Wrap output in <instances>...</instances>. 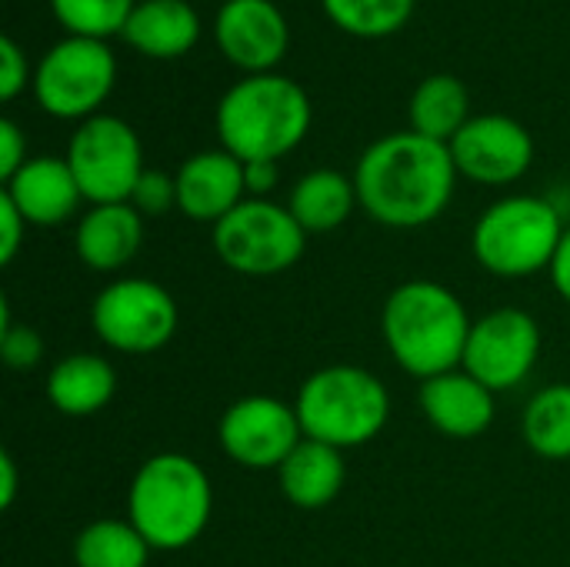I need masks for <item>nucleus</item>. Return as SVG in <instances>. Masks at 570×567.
Here are the masks:
<instances>
[{
	"mask_svg": "<svg viewBox=\"0 0 570 567\" xmlns=\"http://www.w3.org/2000/svg\"><path fill=\"white\" fill-rule=\"evenodd\" d=\"M454 184L458 167L451 147L417 130L374 140L354 167L361 207L394 231H414L438 221L454 197Z\"/></svg>",
	"mask_w": 570,
	"mask_h": 567,
	"instance_id": "f257e3e1",
	"label": "nucleus"
},
{
	"mask_svg": "<svg viewBox=\"0 0 570 567\" xmlns=\"http://www.w3.org/2000/svg\"><path fill=\"white\" fill-rule=\"evenodd\" d=\"M471 324L451 287L421 277L397 284L381 311V334L394 364L421 384L464 364Z\"/></svg>",
	"mask_w": 570,
	"mask_h": 567,
	"instance_id": "f03ea898",
	"label": "nucleus"
},
{
	"mask_svg": "<svg viewBox=\"0 0 570 567\" xmlns=\"http://www.w3.org/2000/svg\"><path fill=\"white\" fill-rule=\"evenodd\" d=\"M214 488L207 471L177 451L147 458L127 491V518L154 551H184L210 525Z\"/></svg>",
	"mask_w": 570,
	"mask_h": 567,
	"instance_id": "7ed1b4c3",
	"label": "nucleus"
},
{
	"mask_svg": "<svg viewBox=\"0 0 570 567\" xmlns=\"http://www.w3.org/2000/svg\"><path fill=\"white\" fill-rule=\"evenodd\" d=\"M311 127V100L281 74H247L217 104V137L237 160H281Z\"/></svg>",
	"mask_w": 570,
	"mask_h": 567,
	"instance_id": "20e7f679",
	"label": "nucleus"
},
{
	"mask_svg": "<svg viewBox=\"0 0 570 567\" xmlns=\"http://www.w3.org/2000/svg\"><path fill=\"white\" fill-rule=\"evenodd\" d=\"M294 411L304 438L351 451L371 444L384 431L391 418V394L367 368L327 364L304 378Z\"/></svg>",
	"mask_w": 570,
	"mask_h": 567,
	"instance_id": "39448f33",
	"label": "nucleus"
},
{
	"mask_svg": "<svg viewBox=\"0 0 570 567\" xmlns=\"http://www.w3.org/2000/svg\"><path fill=\"white\" fill-rule=\"evenodd\" d=\"M561 211L534 194H514L491 204L474 231L471 251L474 261L504 281H524L541 271H551L554 254L564 241Z\"/></svg>",
	"mask_w": 570,
	"mask_h": 567,
	"instance_id": "423d86ee",
	"label": "nucleus"
},
{
	"mask_svg": "<svg viewBox=\"0 0 570 567\" xmlns=\"http://www.w3.org/2000/svg\"><path fill=\"white\" fill-rule=\"evenodd\" d=\"M304 247L307 234L287 204L267 197H247L214 224V254L244 277H277L304 257Z\"/></svg>",
	"mask_w": 570,
	"mask_h": 567,
	"instance_id": "0eeeda50",
	"label": "nucleus"
},
{
	"mask_svg": "<svg viewBox=\"0 0 570 567\" xmlns=\"http://www.w3.org/2000/svg\"><path fill=\"white\" fill-rule=\"evenodd\" d=\"M177 301L174 294L147 277H117L97 291L90 304V324L100 344L117 354H154L177 334Z\"/></svg>",
	"mask_w": 570,
	"mask_h": 567,
	"instance_id": "6e6552de",
	"label": "nucleus"
},
{
	"mask_svg": "<svg viewBox=\"0 0 570 567\" xmlns=\"http://www.w3.org/2000/svg\"><path fill=\"white\" fill-rule=\"evenodd\" d=\"M117 60L104 40L67 37L53 43L33 70L37 104L63 120H87L110 97Z\"/></svg>",
	"mask_w": 570,
	"mask_h": 567,
	"instance_id": "1a4fd4ad",
	"label": "nucleus"
},
{
	"mask_svg": "<svg viewBox=\"0 0 570 567\" xmlns=\"http://www.w3.org/2000/svg\"><path fill=\"white\" fill-rule=\"evenodd\" d=\"M67 164L90 204H127L144 177V150L134 127L110 114L80 120L70 137Z\"/></svg>",
	"mask_w": 570,
	"mask_h": 567,
	"instance_id": "9d476101",
	"label": "nucleus"
},
{
	"mask_svg": "<svg viewBox=\"0 0 570 567\" xmlns=\"http://www.w3.org/2000/svg\"><path fill=\"white\" fill-rule=\"evenodd\" d=\"M224 454L250 471H277L304 441L294 404L271 394L237 398L217 424Z\"/></svg>",
	"mask_w": 570,
	"mask_h": 567,
	"instance_id": "9b49d317",
	"label": "nucleus"
},
{
	"mask_svg": "<svg viewBox=\"0 0 570 567\" xmlns=\"http://www.w3.org/2000/svg\"><path fill=\"white\" fill-rule=\"evenodd\" d=\"M538 358H541L538 321L521 307H498L471 324L461 368L498 394L524 384Z\"/></svg>",
	"mask_w": 570,
	"mask_h": 567,
	"instance_id": "f8f14e48",
	"label": "nucleus"
},
{
	"mask_svg": "<svg viewBox=\"0 0 570 567\" xmlns=\"http://www.w3.org/2000/svg\"><path fill=\"white\" fill-rule=\"evenodd\" d=\"M448 147L458 174L488 187L514 184L534 164V137L524 124L504 114L471 117Z\"/></svg>",
	"mask_w": 570,
	"mask_h": 567,
	"instance_id": "ddd939ff",
	"label": "nucleus"
},
{
	"mask_svg": "<svg viewBox=\"0 0 570 567\" xmlns=\"http://www.w3.org/2000/svg\"><path fill=\"white\" fill-rule=\"evenodd\" d=\"M214 33L224 57L250 74H271L291 43L287 20L271 0H227L217 13Z\"/></svg>",
	"mask_w": 570,
	"mask_h": 567,
	"instance_id": "4468645a",
	"label": "nucleus"
},
{
	"mask_svg": "<svg viewBox=\"0 0 570 567\" xmlns=\"http://www.w3.org/2000/svg\"><path fill=\"white\" fill-rule=\"evenodd\" d=\"M177 177V211L197 224H220L237 204L247 201L244 160L220 150H200L180 164Z\"/></svg>",
	"mask_w": 570,
	"mask_h": 567,
	"instance_id": "2eb2a0df",
	"label": "nucleus"
},
{
	"mask_svg": "<svg viewBox=\"0 0 570 567\" xmlns=\"http://www.w3.org/2000/svg\"><path fill=\"white\" fill-rule=\"evenodd\" d=\"M421 414L428 418V424L454 441H471L481 438L498 414L494 404V391L484 388L478 378H471L464 368L438 374L431 381L421 384Z\"/></svg>",
	"mask_w": 570,
	"mask_h": 567,
	"instance_id": "dca6fc26",
	"label": "nucleus"
},
{
	"mask_svg": "<svg viewBox=\"0 0 570 567\" xmlns=\"http://www.w3.org/2000/svg\"><path fill=\"white\" fill-rule=\"evenodd\" d=\"M3 194L33 227H57L70 221L83 201L67 157H30L3 184Z\"/></svg>",
	"mask_w": 570,
	"mask_h": 567,
	"instance_id": "f3484780",
	"label": "nucleus"
},
{
	"mask_svg": "<svg viewBox=\"0 0 570 567\" xmlns=\"http://www.w3.org/2000/svg\"><path fill=\"white\" fill-rule=\"evenodd\" d=\"M144 244V217L130 204H94L73 234L77 257L97 271L110 274L127 267Z\"/></svg>",
	"mask_w": 570,
	"mask_h": 567,
	"instance_id": "a211bd4d",
	"label": "nucleus"
},
{
	"mask_svg": "<svg viewBox=\"0 0 570 567\" xmlns=\"http://www.w3.org/2000/svg\"><path fill=\"white\" fill-rule=\"evenodd\" d=\"M277 485H281V495L294 508H301V511H321L331 501H337V495L347 485L344 451L304 438L291 451V458L277 468Z\"/></svg>",
	"mask_w": 570,
	"mask_h": 567,
	"instance_id": "6ab92c4d",
	"label": "nucleus"
},
{
	"mask_svg": "<svg viewBox=\"0 0 570 567\" xmlns=\"http://www.w3.org/2000/svg\"><path fill=\"white\" fill-rule=\"evenodd\" d=\"M43 391H47V401L53 404V411H60L67 418H90V414H100L114 401L117 371L107 358L77 351L53 364Z\"/></svg>",
	"mask_w": 570,
	"mask_h": 567,
	"instance_id": "aec40b11",
	"label": "nucleus"
},
{
	"mask_svg": "<svg viewBox=\"0 0 570 567\" xmlns=\"http://www.w3.org/2000/svg\"><path fill=\"white\" fill-rule=\"evenodd\" d=\"M120 37L147 57H180L200 37V17L187 0H144L127 17Z\"/></svg>",
	"mask_w": 570,
	"mask_h": 567,
	"instance_id": "412c9836",
	"label": "nucleus"
},
{
	"mask_svg": "<svg viewBox=\"0 0 570 567\" xmlns=\"http://www.w3.org/2000/svg\"><path fill=\"white\" fill-rule=\"evenodd\" d=\"M357 204L361 201H357L354 177H347L334 167L304 174L287 197V211L304 227V234H331V231L344 227Z\"/></svg>",
	"mask_w": 570,
	"mask_h": 567,
	"instance_id": "4be33fe9",
	"label": "nucleus"
},
{
	"mask_svg": "<svg viewBox=\"0 0 570 567\" xmlns=\"http://www.w3.org/2000/svg\"><path fill=\"white\" fill-rule=\"evenodd\" d=\"M468 107H471L468 87L451 74H434L421 80L411 97V130L451 144L458 130L471 120Z\"/></svg>",
	"mask_w": 570,
	"mask_h": 567,
	"instance_id": "5701e85b",
	"label": "nucleus"
},
{
	"mask_svg": "<svg viewBox=\"0 0 570 567\" xmlns=\"http://www.w3.org/2000/svg\"><path fill=\"white\" fill-rule=\"evenodd\" d=\"M154 548L130 525V518H100L73 538L77 567H147Z\"/></svg>",
	"mask_w": 570,
	"mask_h": 567,
	"instance_id": "b1692460",
	"label": "nucleus"
},
{
	"mask_svg": "<svg viewBox=\"0 0 570 567\" xmlns=\"http://www.w3.org/2000/svg\"><path fill=\"white\" fill-rule=\"evenodd\" d=\"M521 434L538 458L570 461V384H548L528 401Z\"/></svg>",
	"mask_w": 570,
	"mask_h": 567,
	"instance_id": "393cba45",
	"label": "nucleus"
},
{
	"mask_svg": "<svg viewBox=\"0 0 570 567\" xmlns=\"http://www.w3.org/2000/svg\"><path fill=\"white\" fill-rule=\"evenodd\" d=\"M327 17L354 37H387L401 30L414 0H321Z\"/></svg>",
	"mask_w": 570,
	"mask_h": 567,
	"instance_id": "a878e982",
	"label": "nucleus"
},
{
	"mask_svg": "<svg viewBox=\"0 0 570 567\" xmlns=\"http://www.w3.org/2000/svg\"><path fill=\"white\" fill-rule=\"evenodd\" d=\"M53 17L70 30V37L104 40L107 33H120L127 17L134 13V0H50Z\"/></svg>",
	"mask_w": 570,
	"mask_h": 567,
	"instance_id": "bb28decb",
	"label": "nucleus"
},
{
	"mask_svg": "<svg viewBox=\"0 0 570 567\" xmlns=\"http://www.w3.org/2000/svg\"><path fill=\"white\" fill-rule=\"evenodd\" d=\"M0 358L13 371H33L43 361V338L30 324H13L7 301L0 304Z\"/></svg>",
	"mask_w": 570,
	"mask_h": 567,
	"instance_id": "cd10ccee",
	"label": "nucleus"
},
{
	"mask_svg": "<svg viewBox=\"0 0 570 567\" xmlns=\"http://www.w3.org/2000/svg\"><path fill=\"white\" fill-rule=\"evenodd\" d=\"M140 217H160L177 207V177L160 174V170H144L137 180L130 201H127Z\"/></svg>",
	"mask_w": 570,
	"mask_h": 567,
	"instance_id": "c85d7f7f",
	"label": "nucleus"
},
{
	"mask_svg": "<svg viewBox=\"0 0 570 567\" xmlns=\"http://www.w3.org/2000/svg\"><path fill=\"white\" fill-rule=\"evenodd\" d=\"M27 87V57L17 40L0 37V100H13Z\"/></svg>",
	"mask_w": 570,
	"mask_h": 567,
	"instance_id": "c756f323",
	"label": "nucleus"
},
{
	"mask_svg": "<svg viewBox=\"0 0 570 567\" xmlns=\"http://www.w3.org/2000/svg\"><path fill=\"white\" fill-rule=\"evenodd\" d=\"M27 221L23 214L13 207V201L7 194H0V264H13V257L23 247V234H27Z\"/></svg>",
	"mask_w": 570,
	"mask_h": 567,
	"instance_id": "7c9ffc66",
	"label": "nucleus"
},
{
	"mask_svg": "<svg viewBox=\"0 0 570 567\" xmlns=\"http://www.w3.org/2000/svg\"><path fill=\"white\" fill-rule=\"evenodd\" d=\"M27 137L13 120H0V177L3 184L27 164Z\"/></svg>",
	"mask_w": 570,
	"mask_h": 567,
	"instance_id": "2f4dec72",
	"label": "nucleus"
},
{
	"mask_svg": "<svg viewBox=\"0 0 570 567\" xmlns=\"http://www.w3.org/2000/svg\"><path fill=\"white\" fill-rule=\"evenodd\" d=\"M281 180L277 160H250L244 164V184H247V197H267Z\"/></svg>",
	"mask_w": 570,
	"mask_h": 567,
	"instance_id": "473e14b6",
	"label": "nucleus"
},
{
	"mask_svg": "<svg viewBox=\"0 0 570 567\" xmlns=\"http://www.w3.org/2000/svg\"><path fill=\"white\" fill-rule=\"evenodd\" d=\"M551 284H554V291L564 297L570 304V227L564 231V241H561V247H558V254H554V264H551Z\"/></svg>",
	"mask_w": 570,
	"mask_h": 567,
	"instance_id": "72a5a7b5",
	"label": "nucleus"
},
{
	"mask_svg": "<svg viewBox=\"0 0 570 567\" xmlns=\"http://www.w3.org/2000/svg\"><path fill=\"white\" fill-rule=\"evenodd\" d=\"M17 481H20L17 461H13L10 451H3V454H0V508H3V511H10L13 501H17V488H20Z\"/></svg>",
	"mask_w": 570,
	"mask_h": 567,
	"instance_id": "f704fd0d",
	"label": "nucleus"
}]
</instances>
